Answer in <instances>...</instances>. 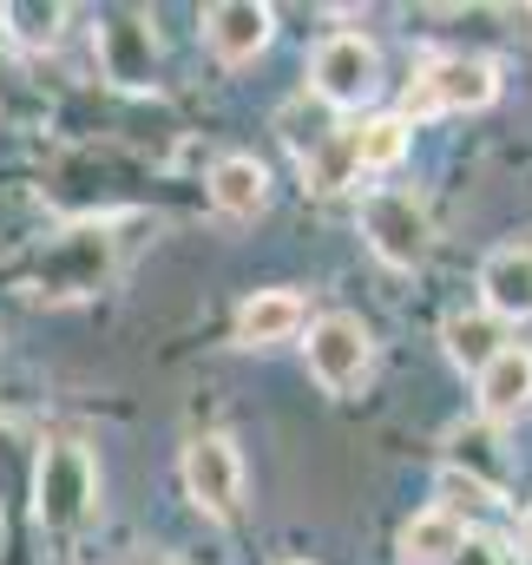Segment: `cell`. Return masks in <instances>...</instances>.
Segmentation results:
<instances>
[{
  "label": "cell",
  "mask_w": 532,
  "mask_h": 565,
  "mask_svg": "<svg viewBox=\"0 0 532 565\" xmlns=\"http://www.w3.org/2000/svg\"><path fill=\"white\" fill-rule=\"evenodd\" d=\"M99 500V473H93V454L79 440H53L40 460H33V513L46 533H73L86 526Z\"/></svg>",
  "instance_id": "cell-1"
},
{
  "label": "cell",
  "mask_w": 532,
  "mask_h": 565,
  "mask_svg": "<svg viewBox=\"0 0 532 565\" xmlns=\"http://www.w3.org/2000/svg\"><path fill=\"white\" fill-rule=\"evenodd\" d=\"M493 93H500L493 60L440 53V60L421 66V79L407 86V99H401L395 119H414V113H480V106H493Z\"/></svg>",
  "instance_id": "cell-2"
},
{
  "label": "cell",
  "mask_w": 532,
  "mask_h": 565,
  "mask_svg": "<svg viewBox=\"0 0 532 565\" xmlns=\"http://www.w3.org/2000/svg\"><path fill=\"white\" fill-rule=\"evenodd\" d=\"M362 231H369V244L389 270H414L434 250V224H427L414 191H369L362 198Z\"/></svg>",
  "instance_id": "cell-3"
},
{
  "label": "cell",
  "mask_w": 532,
  "mask_h": 565,
  "mask_svg": "<svg viewBox=\"0 0 532 565\" xmlns=\"http://www.w3.org/2000/svg\"><path fill=\"white\" fill-rule=\"evenodd\" d=\"M369 362H375V342H369V329H362V316H322V322H309V375L329 388V395H349L362 375H369Z\"/></svg>",
  "instance_id": "cell-4"
},
{
  "label": "cell",
  "mask_w": 532,
  "mask_h": 565,
  "mask_svg": "<svg viewBox=\"0 0 532 565\" xmlns=\"http://www.w3.org/2000/svg\"><path fill=\"white\" fill-rule=\"evenodd\" d=\"M309 73H316V99L322 106H362L375 93V79H382V60H375V46L362 33H329L316 46Z\"/></svg>",
  "instance_id": "cell-5"
},
{
  "label": "cell",
  "mask_w": 532,
  "mask_h": 565,
  "mask_svg": "<svg viewBox=\"0 0 532 565\" xmlns=\"http://www.w3.org/2000/svg\"><path fill=\"white\" fill-rule=\"evenodd\" d=\"M184 493L211 513V520H231L237 500H244V460L224 434H198L184 447Z\"/></svg>",
  "instance_id": "cell-6"
},
{
  "label": "cell",
  "mask_w": 532,
  "mask_h": 565,
  "mask_svg": "<svg viewBox=\"0 0 532 565\" xmlns=\"http://www.w3.org/2000/svg\"><path fill=\"white\" fill-rule=\"evenodd\" d=\"M269 33H276V13L257 7V0H224V7H204V40H211V53L224 60V66H244V60H257L269 46Z\"/></svg>",
  "instance_id": "cell-7"
},
{
  "label": "cell",
  "mask_w": 532,
  "mask_h": 565,
  "mask_svg": "<svg viewBox=\"0 0 532 565\" xmlns=\"http://www.w3.org/2000/svg\"><path fill=\"white\" fill-rule=\"evenodd\" d=\"M480 296H487V316H532V244H500L487 264H480Z\"/></svg>",
  "instance_id": "cell-8"
},
{
  "label": "cell",
  "mask_w": 532,
  "mask_h": 565,
  "mask_svg": "<svg viewBox=\"0 0 532 565\" xmlns=\"http://www.w3.org/2000/svg\"><path fill=\"white\" fill-rule=\"evenodd\" d=\"M532 408V349H500L487 369H480V415L487 422H513Z\"/></svg>",
  "instance_id": "cell-9"
},
{
  "label": "cell",
  "mask_w": 532,
  "mask_h": 565,
  "mask_svg": "<svg viewBox=\"0 0 532 565\" xmlns=\"http://www.w3.org/2000/svg\"><path fill=\"white\" fill-rule=\"evenodd\" d=\"M302 322H309V302H302L296 289H257V296L237 309V342H244V349H269V342H289Z\"/></svg>",
  "instance_id": "cell-10"
},
{
  "label": "cell",
  "mask_w": 532,
  "mask_h": 565,
  "mask_svg": "<svg viewBox=\"0 0 532 565\" xmlns=\"http://www.w3.org/2000/svg\"><path fill=\"white\" fill-rule=\"evenodd\" d=\"M211 204H217L224 217H257V211L269 204V171L251 158V151L217 158V171H211Z\"/></svg>",
  "instance_id": "cell-11"
},
{
  "label": "cell",
  "mask_w": 532,
  "mask_h": 565,
  "mask_svg": "<svg viewBox=\"0 0 532 565\" xmlns=\"http://www.w3.org/2000/svg\"><path fill=\"white\" fill-rule=\"evenodd\" d=\"M440 342H447V362H454V369L480 375V369L507 349V329H500V316H487V309H460V316H447Z\"/></svg>",
  "instance_id": "cell-12"
},
{
  "label": "cell",
  "mask_w": 532,
  "mask_h": 565,
  "mask_svg": "<svg viewBox=\"0 0 532 565\" xmlns=\"http://www.w3.org/2000/svg\"><path fill=\"white\" fill-rule=\"evenodd\" d=\"M460 540H467L460 520H454L447 507H427V513H414V520L401 526V559L407 565H447Z\"/></svg>",
  "instance_id": "cell-13"
},
{
  "label": "cell",
  "mask_w": 532,
  "mask_h": 565,
  "mask_svg": "<svg viewBox=\"0 0 532 565\" xmlns=\"http://www.w3.org/2000/svg\"><path fill=\"white\" fill-rule=\"evenodd\" d=\"M106 66H113V79H151V26H138L132 13H119L113 26H106Z\"/></svg>",
  "instance_id": "cell-14"
},
{
  "label": "cell",
  "mask_w": 532,
  "mask_h": 565,
  "mask_svg": "<svg viewBox=\"0 0 532 565\" xmlns=\"http://www.w3.org/2000/svg\"><path fill=\"white\" fill-rule=\"evenodd\" d=\"M447 447H454V473H467V480H480L487 493H500V460H493V427L474 422V427H454L447 434Z\"/></svg>",
  "instance_id": "cell-15"
},
{
  "label": "cell",
  "mask_w": 532,
  "mask_h": 565,
  "mask_svg": "<svg viewBox=\"0 0 532 565\" xmlns=\"http://www.w3.org/2000/svg\"><path fill=\"white\" fill-rule=\"evenodd\" d=\"M407 158V119H369V126H355V164H369V171H389Z\"/></svg>",
  "instance_id": "cell-16"
},
{
  "label": "cell",
  "mask_w": 532,
  "mask_h": 565,
  "mask_svg": "<svg viewBox=\"0 0 532 565\" xmlns=\"http://www.w3.org/2000/svg\"><path fill=\"white\" fill-rule=\"evenodd\" d=\"M302 171H309V184H316V191H342V184L362 171V164H355V132L342 126L329 145H316V151L302 158Z\"/></svg>",
  "instance_id": "cell-17"
},
{
  "label": "cell",
  "mask_w": 532,
  "mask_h": 565,
  "mask_svg": "<svg viewBox=\"0 0 532 565\" xmlns=\"http://www.w3.org/2000/svg\"><path fill=\"white\" fill-rule=\"evenodd\" d=\"M336 132H342V126H329V106H322V99H316V106H289V113H283V139L296 145L302 158H309L316 145H329Z\"/></svg>",
  "instance_id": "cell-18"
},
{
  "label": "cell",
  "mask_w": 532,
  "mask_h": 565,
  "mask_svg": "<svg viewBox=\"0 0 532 565\" xmlns=\"http://www.w3.org/2000/svg\"><path fill=\"white\" fill-rule=\"evenodd\" d=\"M7 20H13V33H20L26 46H46V40L66 26V7H26V0H13Z\"/></svg>",
  "instance_id": "cell-19"
},
{
  "label": "cell",
  "mask_w": 532,
  "mask_h": 565,
  "mask_svg": "<svg viewBox=\"0 0 532 565\" xmlns=\"http://www.w3.org/2000/svg\"><path fill=\"white\" fill-rule=\"evenodd\" d=\"M440 493H447V513H454V507H487V500H493L480 480H467V473H454V467L440 473Z\"/></svg>",
  "instance_id": "cell-20"
},
{
  "label": "cell",
  "mask_w": 532,
  "mask_h": 565,
  "mask_svg": "<svg viewBox=\"0 0 532 565\" xmlns=\"http://www.w3.org/2000/svg\"><path fill=\"white\" fill-rule=\"evenodd\" d=\"M447 565H507V546L500 540H460Z\"/></svg>",
  "instance_id": "cell-21"
},
{
  "label": "cell",
  "mask_w": 532,
  "mask_h": 565,
  "mask_svg": "<svg viewBox=\"0 0 532 565\" xmlns=\"http://www.w3.org/2000/svg\"><path fill=\"white\" fill-rule=\"evenodd\" d=\"M526 553H532V513H526Z\"/></svg>",
  "instance_id": "cell-22"
}]
</instances>
